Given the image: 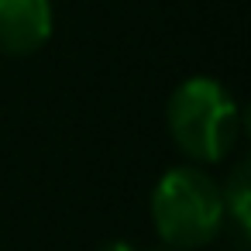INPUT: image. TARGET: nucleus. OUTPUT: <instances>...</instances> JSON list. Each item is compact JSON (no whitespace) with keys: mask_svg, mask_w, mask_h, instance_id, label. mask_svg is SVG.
Instances as JSON below:
<instances>
[{"mask_svg":"<svg viewBox=\"0 0 251 251\" xmlns=\"http://www.w3.org/2000/svg\"><path fill=\"white\" fill-rule=\"evenodd\" d=\"M165 124L176 148L193 165H217L237 145L241 110L220 79L189 76L172 90L165 103Z\"/></svg>","mask_w":251,"mask_h":251,"instance_id":"f257e3e1","label":"nucleus"},{"mask_svg":"<svg viewBox=\"0 0 251 251\" xmlns=\"http://www.w3.org/2000/svg\"><path fill=\"white\" fill-rule=\"evenodd\" d=\"M141 251H172V248H165V244H162V248H141Z\"/></svg>","mask_w":251,"mask_h":251,"instance_id":"423d86ee","label":"nucleus"},{"mask_svg":"<svg viewBox=\"0 0 251 251\" xmlns=\"http://www.w3.org/2000/svg\"><path fill=\"white\" fill-rule=\"evenodd\" d=\"M97 251H138L131 241H107V244H100Z\"/></svg>","mask_w":251,"mask_h":251,"instance_id":"39448f33","label":"nucleus"},{"mask_svg":"<svg viewBox=\"0 0 251 251\" xmlns=\"http://www.w3.org/2000/svg\"><path fill=\"white\" fill-rule=\"evenodd\" d=\"M220 200H224V217H230L241 230V237L251 234V165L248 162H237L227 176H224V186H220Z\"/></svg>","mask_w":251,"mask_h":251,"instance_id":"20e7f679","label":"nucleus"},{"mask_svg":"<svg viewBox=\"0 0 251 251\" xmlns=\"http://www.w3.org/2000/svg\"><path fill=\"white\" fill-rule=\"evenodd\" d=\"M151 220L165 248H206L224 230L220 182L200 165H176L162 172V179L151 189Z\"/></svg>","mask_w":251,"mask_h":251,"instance_id":"f03ea898","label":"nucleus"},{"mask_svg":"<svg viewBox=\"0 0 251 251\" xmlns=\"http://www.w3.org/2000/svg\"><path fill=\"white\" fill-rule=\"evenodd\" d=\"M52 0H0V52L35 55L52 38Z\"/></svg>","mask_w":251,"mask_h":251,"instance_id":"7ed1b4c3","label":"nucleus"}]
</instances>
